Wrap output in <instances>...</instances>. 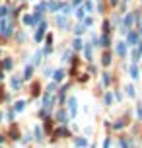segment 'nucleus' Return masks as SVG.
Instances as JSON below:
<instances>
[{
  "label": "nucleus",
  "instance_id": "1",
  "mask_svg": "<svg viewBox=\"0 0 142 148\" xmlns=\"http://www.w3.org/2000/svg\"><path fill=\"white\" fill-rule=\"evenodd\" d=\"M0 33H2V35H10L12 33V25L6 20H2V23H0Z\"/></svg>",
  "mask_w": 142,
  "mask_h": 148
},
{
  "label": "nucleus",
  "instance_id": "2",
  "mask_svg": "<svg viewBox=\"0 0 142 148\" xmlns=\"http://www.w3.org/2000/svg\"><path fill=\"white\" fill-rule=\"evenodd\" d=\"M140 55H142V45H138V47L132 51V63H138V61H140Z\"/></svg>",
  "mask_w": 142,
  "mask_h": 148
},
{
  "label": "nucleus",
  "instance_id": "3",
  "mask_svg": "<svg viewBox=\"0 0 142 148\" xmlns=\"http://www.w3.org/2000/svg\"><path fill=\"white\" fill-rule=\"evenodd\" d=\"M68 109H70V115H76V97H70V101H68Z\"/></svg>",
  "mask_w": 142,
  "mask_h": 148
},
{
  "label": "nucleus",
  "instance_id": "4",
  "mask_svg": "<svg viewBox=\"0 0 142 148\" xmlns=\"http://www.w3.org/2000/svg\"><path fill=\"white\" fill-rule=\"evenodd\" d=\"M138 43V35L134 31H129V45H136Z\"/></svg>",
  "mask_w": 142,
  "mask_h": 148
},
{
  "label": "nucleus",
  "instance_id": "5",
  "mask_svg": "<svg viewBox=\"0 0 142 148\" xmlns=\"http://www.w3.org/2000/svg\"><path fill=\"white\" fill-rule=\"evenodd\" d=\"M43 33H45V23H43V25H41V27H39V29H37V33H35V39H37V41H41V37H43Z\"/></svg>",
  "mask_w": 142,
  "mask_h": 148
},
{
  "label": "nucleus",
  "instance_id": "6",
  "mask_svg": "<svg viewBox=\"0 0 142 148\" xmlns=\"http://www.w3.org/2000/svg\"><path fill=\"white\" fill-rule=\"evenodd\" d=\"M117 53H119L121 57H125V43H123V41L117 43Z\"/></svg>",
  "mask_w": 142,
  "mask_h": 148
},
{
  "label": "nucleus",
  "instance_id": "7",
  "mask_svg": "<svg viewBox=\"0 0 142 148\" xmlns=\"http://www.w3.org/2000/svg\"><path fill=\"white\" fill-rule=\"evenodd\" d=\"M131 76H132V78H138V68H136L134 64L131 66Z\"/></svg>",
  "mask_w": 142,
  "mask_h": 148
},
{
  "label": "nucleus",
  "instance_id": "8",
  "mask_svg": "<svg viewBox=\"0 0 142 148\" xmlns=\"http://www.w3.org/2000/svg\"><path fill=\"white\" fill-rule=\"evenodd\" d=\"M62 76H64V70H56V72H55V80H56V82L62 80Z\"/></svg>",
  "mask_w": 142,
  "mask_h": 148
},
{
  "label": "nucleus",
  "instance_id": "9",
  "mask_svg": "<svg viewBox=\"0 0 142 148\" xmlns=\"http://www.w3.org/2000/svg\"><path fill=\"white\" fill-rule=\"evenodd\" d=\"M132 25V16H127L125 18V27H131Z\"/></svg>",
  "mask_w": 142,
  "mask_h": 148
},
{
  "label": "nucleus",
  "instance_id": "10",
  "mask_svg": "<svg viewBox=\"0 0 142 148\" xmlns=\"http://www.w3.org/2000/svg\"><path fill=\"white\" fill-rule=\"evenodd\" d=\"M86 144H88L86 138H78V140H76V146H86Z\"/></svg>",
  "mask_w": 142,
  "mask_h": 148
},
{
  "label": "nucleus",
  "instance_id": "11",
  "mask_svg": "<svg viewBox=\"0 0 142 148\" xmlns=\"http://www.w3.org/2000/svg\"><path fill=\"white\" fill-rule=\"evenodd\" d=\"M58 121H60V123H66V113H64V111L58 113Z\"/></svg>",
  "mask_w": 142,
  "mask_h": 148
},
{
  "label": "nucleus",
  "instance_id": "12",
  "mask_svg": "<svg viewBox=\"0 0 142 148\" xmlns=\"http://www.w3.org/2000/svg\"><path fill=\"white\" fill-rule=\"evenodd\" d=\"M109 63H111V55L105 53V55H103V64H109Z\"/></svg>",
  "mask_w": 142,
  "mask_h": 148
},
{
  "label": "nucleus",
  "instance_id": "13",
  "mask_svg": "<svg viewBox=\"0 0 142 148\" xmlns=\"http://www.w3.org/2000/svg\"><path fill=\"white\" fill-rule=\"evenodd\" d=\"M31 72H33V66H27V68H25V74H23V76H25V78H29V76H31Z\"/></svg>",
  "mask_w": 142,
  "mask_h": 148
},
{
  "label": "nucleus",
  "instance_id": "14",
  "mask_svg": "<svg viewBox=\"0 0 142 148\" xmlns=\"http://www.w3.org/2000/svg\"><path fill=\"white\" fill-rule=\"evenodd\" d=\"M23 105H25L23 101H18V103H16V111H23Z\"/></svg>",
  "mask_w": 142,
  "mask_h": 148
},
{
  "label": "nucleus",
  "instance_id": "15",
  "mask_svg": "<svg viewBox=\"0 0 142 148\" xmlns=\"http://www.w3.org/2000/svg\"><path fill=\"white\" fill-rule=\"evenodd\" d=\"M58 8V2H49V10H56Z\"/></svg>",
  "mask_w": 142,
  "mask_h": 148
},
{
  "label": "nucleus",
  "instance_id": "16",
  "mask_svg": "<svg viewBox=\"0 0 142 148\" xmlns=\"http://www.w3.org/2000/svg\"><path fill=\"white\" fill-rule=\"evenodd\" d=\"M101 45H105V47L109 45V37H107V35H103V37H101Z\"/></svg>",
  "mask_w": 142,
  "mask_h": 148
},
{
  "label": "nucleus",
  "instance_id": "17",
  "mask_svg": "<svg viewBox=\"0 0 142 148\" xmlns=\"http://www.w3.org/2000/svg\"><path fill=\"white\" fill-rule=\"evenodd\" d=\"M74 49H82V41H80V39H76V41H74Z\"/></svg>",
  "mask_w": 142,
  "mask_h": 148
},
{
  "label": "nucleus",
  "instance_id": "18",
  "mask_svg": "<svg viewBox=\"0 0 142 148\" xmlns=\"http://www.w3.org/2000/svg\"><path fill=\"white\" fill-rule=\"evenodd\" d=\"M56 135H58V137H64V135H68V133H66V129H58Z\"/></svg>",
  "mask_w": 142,
  "mask_h": 148
},
{
  "label": "nucleus",
  "instance_id": "19",
  "mask_svg": "<svg viewBox=\"0 0 142 148\" xmlns=\"http://www.w3.org/2000/svg\"><path fill=\"white\" fill-rule=\"evenodd\" d=\"M6 14H8V8H6V6H2V8H0V16H2V18H4V16H6Z\"/></svg>",
  "mask_w": 142,
  "mask_h": 148
},
{
  "label": "nucleus",
  "instance_id": "20",
  "mask_svg": "<svg viewBox=\"0 0 142 148\" xmlns=\"http://www.w3.org/2000/svg\"><path fill=\"white\" fill-rule=\"evenodd\" d=\"M76 16H78V18H82V16H84V6H82V8H78V10H76Z\"/></svg>",
  "mask_w": 142,
  "mask_h": 148
},
{
  "label": "nucleus",
  "instance_id": "21",
  "mask_svg": "<svg viewBox=\"0 0 142 148\" xmlns=\"http://www.w3.org/2000/svg\"><path fill=\"white\" fill-rule=\"evenodd\" d=\"M56 21H58V25H60V27H64V25H66V20H64V18H58Z\"/></svg>",
  "mask_w": 142,
  "mask_h": 148
},
{
  "label": "nucleus",
  "instance_id": "22",
  "mask_svg": "<svg viewBox=\"0 0 142 148\" xmlns=\"http://www.w3.org/2000/svg\"><path fill=\"white\" fill-rule=\"evenodd\" d=\"M127 94L131 95V97L134 95V88H132V86H129V88H127Z\"/></svg>",
  "mask_w": 142,
  "mask_h": 148
},
{
  "label": "nucleus",
  "instance_id": "23",
  "mask_svg": "<svg viewBox=\"0 0 142 148\" xmlns=\"http://www.w3.org/2000/svg\"><path fill=\"white\" fill-rule=\"evenodd\" d=\"M18 86H20V80H18V78H14V80H12V88H18Z\"/></svg>",
  "mask_w": 142,
  "mask_h": 148
},
{
  "label": "nucleus",
  "instance_id": "24",
  "mask_svg": "<svg viewBox=\"0 0 142 148\" xmlns=\"http://www.w3.org/2000/svg\"><path fill=\"white\" fill-rule=\"evenodd\" d=\"M23 21H25V23H33V18H31V16H25Z\"/></svg>",
  "mask_w": 142,
  "mask_h": 148
},
{
  "label": "nucleus",
  "instance_id": "25",
  "mask_svg": "<svg viewBox=\"0 0 142 148\" xmlns=\"http://www.w3.org/2000/svg\"><path fill=\"white\" fill-rule=\"evenodd\" d=\"M103 84H109V74H103Z\"/></svg>",
  "mask_w": 142,
  "mask_h": 148
},
{
  "label": "nucleus",
  "instance_id": "26",
  "mask_svg": "<svg viewBox=\"0 0 142 148\" xmlns=\"http://www.w3.org/2000/svg\"><path fill=\"white\" fill-rule=\"evenodd\" d=\"M35 135H37V138H43V137H41V129H39V127L35 129Z\"/></svg>",
  "mask_w": 142,
  "mask_h": 148
},
{
  "label": "nucleus",
  "instance_id": "27",
  "mask_svg": "<svg viewBox=\"0 0 142 148\" xmlns=\"http://www.w3.org/2000/svg\"><path fill=\"white\" fill-rule=\"evenodd\" d=\"M82 31H84V25H78V27H76V33H78V35H80V33H82Z\"/></svg>",
  "mask_w": 142,
  "mask_h": 148
},
{
  "label": "nucleus",
  "instance_id": "28",
  "mask_svg": "<svg viewBox=\"0 0 142 148\" xmlns=\"http://www.w3.org/2000/svg\"><path fill=\"white\" fill-rule=\"evenodd\" d=\"M138 119H142V107H138Z\"/></svg>",
  "mask_w": 142,
  "mask_h": 148
},
{
  "label": "nucleus",
  "instance_id": "29",
  "mask_svg": "<svg viewBox=\"0 0 142 148\" xmlns=\"http://www.w3.org/2000/svg\"><path fill=\"white\" fill-rule=\"evenodd\" d=\"M109 2H111V4H117V0H109Z\"/></svg>",
  "mask_w": 142,
  "mask_h": 148
},
{
  "label": "nucleus",
  "instance_id": "30",
  "mask_svg": "<svg viewBox=\"0 0 142 148\" xmlns=\"http://www.w3.org/2000/svg\"><path fill=\"white\" fill-rule=\"evenodd\" d=\"M2 140H4V137H2V135H0V142H2Z\"/></svg>",
  "mask_w": 142,
  "mask_h": 148
},
{
  "label": "nucleus",
  "instance_id": "31",
  "mask_svg": "<svg viewBox=\"0 0 142 148\" xmlns=\"http://www.w3.org/2000/svg\"><path fill=\"white\" fill-rule=\"evenodd\" d=\"M140 33H142V21H140Z\"/></svg>",
  "mask_w": 142,
  "mask_h": 148
},
{
  "label": "nucleus",
  "instance_id": "32",
  "mask_svg": "<svg viewBox=\"0 0 142 148\" xmlns=\"http://www.w3.org/2000/svg\"><path fill=\"white\" fill-rule=\"evenodd\" d=\"M0 119H2V115H0Z\"/></svg>",
  "mask_w": 142,
  "mask_h": 148
}]
</instances>
